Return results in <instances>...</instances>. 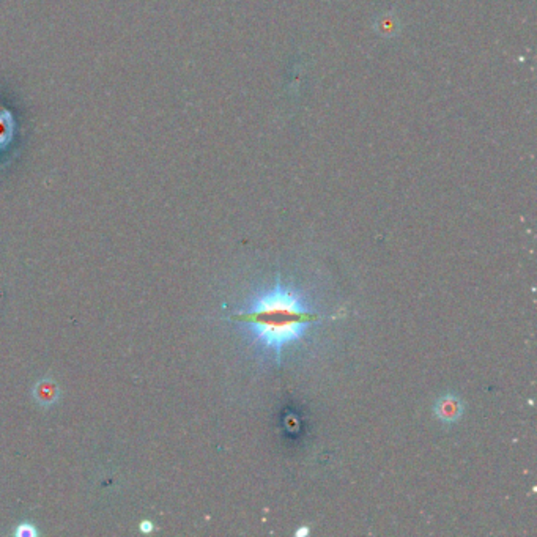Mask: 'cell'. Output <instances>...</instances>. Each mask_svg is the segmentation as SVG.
<instances>
[{
    "label": "cell",
    "instance_id": "cell-2",
    "mask_svg": "<svg viewBox=\"0 0 537 537\" xmlns=\"http://www.w3.org/2000/svg\"><path fill=\"white\" fill-rule=\"evenodd\" d=\"M462 413L463 405L460 402V398L455 396L441 397L437 405H435V415H437L443 423H454V421L462 416Z\"/></svg>",
    "mask_w": 537,
    "mask_h": 537
},
{
    "label": "cell",
    "instance_id": "cell-5",
    "mask_svg": "<svg viewBox=\"0 0 537 537\" xmlns=\"http://www.w3.org/2000/svg\"><path fill=\"white\" fill-rule=\"evenodd\" d=\"M139 528H141L142 533H151V531H153V524H151V521H148V520H145L139 525Z\"/></svg>",
    "mask_w": 537,
    "mask_h": 537
},
{
    "label": "cell",
    "instance_id": "cell-3",
    "mask_svg": "<svg viewBox=\"0 0 537 537\" xmlns=\"http://www.w3.org/2000/svg\"><path fill=\"white\" fill-rule=\"evenodd\" d=\"M59 396H60V389L59 386H57V383L50 379L40 380L33 388L35 401L43 406H49L55 403Z\"/></svg>",
    "mask_w": 537,
    "mask_h": 537
},
{
    "label": "cell",
    "instance_id": "cell-1",
    "mask_svg": "<svg viewBox=\"0 0 537 537\" xmlns=\"http://www.w3.org/2000/svg\"><path fill=\"white\" fill-rule=\"evenodd\" d=\"M323 318L315 310H309L300 296L282 286L278 278L273 288L257 296L248 309L235 314L232 320L246 326L260 345L281 359L286 347L298 342L310 325Z\"/></svg>",
    "mask_w": 537,
    "mask_h": 537
},
{
    "label": "cell",
    "instance_id": "cell-4",
    "mask_svg": "<svg viewBox=\"0 0 537 537\" xmlns=\"http://www.w3.org/2000/svg\"><path fill=\"white\" fill-rule=\"evenodd\" d=\"M16 536H18V537H35V536H36V529H35L32 525L23 524V525H19V526H18V529H16Z\"/></svg>",
    "mask_w": 537,
    "mask_h": 537
}]
</instances>
